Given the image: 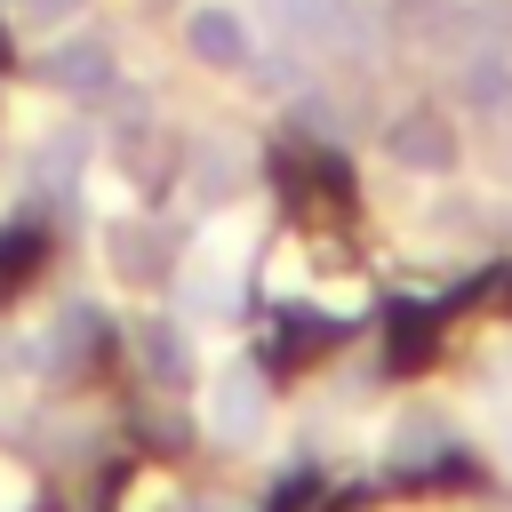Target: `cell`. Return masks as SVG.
I'll use <instances>...</instances> for the list:
<instances>
[{"instance_id": "1", "label": "cell", "mask_w": 512, "mask_h": 512, "mask_svg": "<svg viewBox=\"0 0 512 512\" xmlns=\"http://www.w3.org/2000/svg\"><path fill=\"white\" fill-rule=\"evenodd\" d=\"M264 424H272L264 376H256L248 360H224V368L200 384V432L224 440V448H248V440H264Z\"/></svg>"}, {"instance_id": "2", "label": "cell", "mask_w": 512, "mask_h": 512, "mask_svg": "<svg viewBox=\"0 0 512 512\" xmlns=\"http://www.w3.org/2000/svg\"><path fill=\"white\" fill-rule=\"evenodd\" d=\"M240 240H248V224H216V232L192 248V264H184V280H176V304H184L192 320H232V312H240Z\"/></svg>"}, {"instance_id": "3", "label": "cell", "mask_w": 512, "mask_h": 512, "mask_svg": "<svg viewBox=\"0 0 512 512\" xmlns=\"http://www.w3.org/2000/svg\"><path fill=\"white\" fill-rule=\"evenodd\" d=\"M184 48H192L208 72H248V64H256V24H248V8H232V0H200V8L184 16Z\"/></svg>"}, {"instance_id": "4", "label": "cell", "mask_w": 512, "mask_h": 512, "mask_svg": "<svg viewBox=\"0 0 512 512\" xmlns=\"http://www.w3.org/2000/svg\"><path fill=\"white\" fill-rule=\"evenodd\" d=\"M384 152H392L408 176H448V168L464 160V144H456V128H448L440 112H400V120L384 128Z\"/></svg>"}, {"instance_id": "5", "label": "cell", "mask_w": 512, "mask_h": 512, "mask_svg": "<svg viewBox=\"0 0 512 512\" xmlns=\"http://www.w3.org/2000/svg\"><path fill=\"white\" fill-rule=\"evenodd\" d=\"M48 80L72 96H104L112 88V40H56L48 48Z\"/></svg>"}, {"instance_id": "6", "label": "cell", "mask_w": 512, "mask_h": 512, "mask_svg": "<svg viewBox=\"0 0 512 512\" xmlns=\"http://www.w3.org/2000/svg\"><path fill=\"white\" fill-rule=\"evenodd\" d=\"M440 40L464 56V48H512V0H456Z\"/></svg>"}, {"instance_id": "7", "label": "cell", "mask_w": 512, "mask_h": 512, "mask_svg": "<svg viewBox=\"0 0 512 512\" xmlns=\"http://www.w3.org/2000/svg\"><path fill=\"white\" fill-rule=\"evenodd\" d=\"M456 88H464V104H480V112L512 104V48H464Z\"/></svg>"}, {"instance_id": "8", "label": "cell", "mask_w": 512, "mask_h": 512, "mask_svg": "<svg viewBox=\"0 0 512 512\" xmlns=\"http://www.w3.org/2000/svg\"><path fill=\"white\" fill-rule=\"evenodd\" d=\"M136 352L152 360V376H184V336H176V320H136Z\"/></svg>"}, {"instance_id": "9", "label": "cell", "mask_w": 512, "mask_h": 512, "mask_svg": "<svg viewBox=\"0 0 512 512\" xmlns=\"http://www.w3.org/2000/svg\"><path fill=\"white\" fill-rule=\"evenodd\" d=\"M8 16H16L24 32H64V24L80 16V0H8Z\"/></svg>"}, {"instance_id": "10", "label": "cell", "mask_w": 512, "mask_h": 512, "mask_svg": "<svg viewBox=\"0 0 512 512\" xmlns=\"http://www.w3.org/2000/svg\"><path fill=\"white\" fill-rule=\"evenodd\" d=\"M24 504H32V480H24V472L0 456V512H24Z\"/></svg>"}, {"instance_id": "11", "label": "cell", "mask_w": 512, "mask_h": 512, "mask_svg": "<svg viewBox=\"0 0 512 512\" xmlns=\"http://www.w3.org/2000/svg\"><path fill=\"white\" fill-rule=\"evenodd\" d=\"M488 424H496V440H504V456H512V400H496V408H488Z\"/></svg>"}]
</instances>
